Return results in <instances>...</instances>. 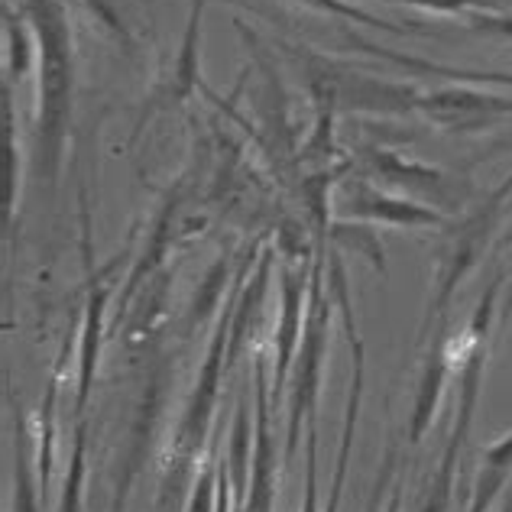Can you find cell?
<instances>
[{"label":"cell","instance_id":"6da1fadb","mask_svg":"<svg viewBox=\"0 0 512 512\" xmlns=\"http://www.w3.org/2000/svg\"><path fill=\"white\" fill-rule=\"evenodd\" d=\"M36 36L33 166L56 188L75 114V33L62 0H20Z\"/></svg>","mask_w":512,"mask_h":512},{"label":"cell","instance_id":"7a4b0ae2","mask_svg":"<svg viewBox=\"0 0 512 512\" xmlns=\"http://www.w3.org/2000/svg\"><path fill=\"white\" fill-rule=\"evenodd\" d=\"M509 198H512V175L496 188H490L487 198L477 201L467 214L451 218L444 224V237L438 247V260H435V279H431L428 308H425V318L419 328V344L428 341L431 328L444 325L457 289L464 286V279L474 273L477 263L483 260V253H487Z\"/></svg>","mask_w":512,"mask_h":512},{"label":"cell","instance_id":"3957f363","mask_svg":"<svg viewBox=\"0 0 512 512\" xmlns=\"http://www.w3.org/2000/svg\"><path fill=\"white\" fill-rule=\"evenodd\" d=\"M331 231L315 234V266H312V286H308V305H305V328L302 344L295 354L292 373H289V425H286V464H292L299 451L302 422L315 419L318 409V389H321V370H325L328 354V328H331V292L325 276V247Z\"/></svg>","mask_w":512,"mask_h":512},{"label":"cell","instance_id":"277c9868","mask_svg":"<svg viewBox=\"0 0 512 512\" xmlns=\"http://www.w3.org/2000/svg\"><path fill=\"white\" fill-rule=\"evenodd\" d=\"M357 169L363 179L376 182L386 192L406 195L422 201V205L435 208L448 218H457L467 201H470V182L461 175H451L438 166L419 163L412 156H402L389 146H360L357 150Z\"/></svg>","mask_w":512,"mask_h":512},{"label":"cell","instance_id":"5b68a950","mask_svg":"<svg viewBox=\"0 0 512 512\" xmlns=\"http://www.w3.org/2000/svg\"><path fill=\"white\" fill-rule=\"evenodd\" d=\"M331 211L338 221H360V224H383L402 227V231H419V227H444L451 218L422 201L386 192L363 175H347L338 182L331 195Z\"/></svg>","mask_w":512,"mask_h":512},{"label":"cell","instance_id":"8992f818","mask_svg":"<svg viewBox=\"0 0 512 512\" xmlns=\"http://www.w3.org/2000/svg\"><path fill=\"white\" fill-rule=\"evenodd\" d=\"M415 114L431 127L448 133H477L512 117V94L480 91L477 85H448L435 91H419Z\"/></svg>","mask_w":512,"mask_h":512},{"label":"cell","instance_id":"52a82bcc","mask_svg":"<svg viewBox=\"0 0 512 512\" xmlns=\"http://www.w3.org/2000/svg\"><path fill=\"white\" fill-rule=\"evenodd\" d=\"M312 266H315V256H308V260H302L299 266L279 269V325H276V373H273L276 399L282 389L289 386L292 363H295V354H299V344H302V328H305L302 308L308 305Z\"/></svg>","mask_w":512,"mask_h":512},{"label":"cell","instance_id":"ba28073f","mask_svg":"<svg viewBox=\"0 0 512 512\" xmlns=\"http://www.w3.org/2000/svg\"><path fill=\"white\" fill-rule=\"evenodd\" d=\"M205 7H208V0H192V10H188V23H185L179 52H175V59H172V69L166 72L163 82L156 85L150 104L143 107L137 133L146 127V120L156 111L192 101V94L201 88V20H205Z\"/></svg>","mask_w":512,"mask_h":512},{"label":"cell","instance_id":"9c48e42d","mask_svg":"<svg viewBox=\"0 0 512 512\" xmlns=\"http://www.w3.org/2000/svg\"><path fill=\"white\" fill-rule=\"evenodd\" d=\"M166 386H169V367H166V363H159V367L153 370V376H150V386H146V393L140 399V409H137V415H133V422H130V435H127V444H124V461H120V474H117V483H114L111 512H124L127 496H130L133 483H137L140 470L146 464V454H150V441H153V431H156V422H159V412H163Z\"/></svg>","mask_w":512,"mask_h":512},{"label":"cell","instance_id":"30bf717a","mask_svg":"<svg viewBox=\"0 0 512 512\" xmlns=\"http://www.w3.org/2000/svg\"><path fill=\"white\" fill-rule=\"evenodd\" d=\"M117 260H111L104 269H91L88 260V299H85V325H82V347H78V396H75V415L82 419L91 399L94 373H98L101 357V338H104V308L111 299V269Z\"/></svg>","mask_w":512,"mask_h":512},{"label":"cell","instance_id":"8fae6325","mask_svg":"<svg viewBox=\"0 0 512 512\" xmlns=\"http://www.w3.org/2000/svg\"><path fill=\"white\" fill-rule=\"evenodd\" d=\"M448 370H451L448 341L438 338L428 350L422 380H419V389H415L412 419H409V444H419L425 438V431L431 428V422H435L438 406H441V393H444V380H448Z\"/></svg>","mask_w":512,"mask_h":512},{"label":"cell","instance_id":"7c38bea8","mask_svg":"<svg viewBox=\"0 0 512 512\" xmlns=\"http://www.w3.org/2000/svg\"><path fill=\"white\" fill-rule=\"evenodd\" d=\"M354 46H360L363 52H370V56H376V59H386V62H393V65H402V69L425 72V75H441V78H451V82H457V85H503V88H512V72L457 69V65H441V62H428V59L402 56V52L373 46V43H363V39H357V36H354Z\"/></svg>","mask_w":512,"mask_h":512},{"label":"cell","instance_id":"4fadbf2b","mask_svg":"<svg viewBox=\"0 0 512 512\" xmlns=\"http://www.w3.org/2000/svg\"><path fill=\"white\" fill-rule=\"evenodd\" d=\"M4 85L17 88L26 75L36 69V36L33 26L26 20V13L17 10L13 13L10 0H4Z\"/></svg>","mask_w":512,"mask_h":512},{"label":"cell","instance_id":"5bb4252c","mask_svg":"<svg viewBox=\"0 0 512 512\" xmlns=\"http://www.w3.org/2000/svg\"><path fill=\"white\" fill-rule=\"evenodd\" d=\"M512 474V431L500 441H493L480 454V474L474 490H470V509L467 512H487L493 500L506 490Z\"/></svg>","mask_w":512,"mask_h":512},{"label":"cell","instance_id":"9a60e30c","mask_svg":"<svg viewBox=\"0 0 512 512\" xmlns=\"http://www.w3.org/2000/svg\"><path fill=\"white\" fill-rule=\"evenodd\" d=\"M253 457H250V412H247V399H237L234 409V425H231V451H227V477H231V490H234V506L237 512L247 503V490H250V477H253Z\"/></svg>","mask_w":512,"mask_h":512},{"label":"cell","instance_id":"2e32d148","mask_svg":"<svg viewBox=\"0 0 512 512\" xmlns=\"http://www.w3.org/2000/svg\"><path fill=\"white\" fill-rule=\"evenodd\" d=\"M331 240L338 250H354L357 256H367L373 269H380L386 276V253L380 237H376L373 224H360V221H338L331 227Z\"/></svg>","mask_w":512,"mask_h":512},{"label":"cell","instance_id":"e0dca14e","mask_svg":"<svg viewBox=\"0 0 512 512\" xmlns=\"http://www.w3.org/2000/svg\"><path fill=\"white\" fill-rule=\"evenodd\" d=\"M78 7L85 10V17L98 26V33L104 39H111L124 52H133V36H130V26L120 13L117 0H75Z\"/></svg>","mask_w":512,"mask_h":512},{"label":"cell","instance_id":"ac0fdd59","mask_svg":"<svg viewBox=\"0 0 512 512\" xmlns=\"http://www.w3.org/2000/svg\"><path fill=\"white\" fill-rule=\"evenodd\" d=\"M85 451H88V422L85 415L75 425V444H72V464L65 470V487H62V512H82L85 496Z\"/></svg>","mask_w":512,"mask_h":512},{"label":"cell","instance_id":"d6986e66","mask_svg":"<svg viewBox=\"0 0 512 512\" xmlns=\"http://www.w3.org/2000/svg\"><path fill=\"white\" fill-rule=\"evenodd\" d=\"M227 273H231V266H227V256H224V260L214 263L205 273V279L198 282L195 299H192V305H188V328H195V325H201V321L211 318V312L218 308L221 295H224Z\"/></svg>","mask_w":512,"mask_h":512},{"label":"cell","instance_id":"ffe728a7","mask_svg":"<svg viewBox=\"0 0 512 512\" xmlns=\"http://www.w3.org/2000/svg\"><path fill=\"white\" fill-rule=\"evenodd\" d=\"M4 137H7V227L13 224L20 195V169H17V114H13V88L4 85Z\"/></svg>","mask_w":512,"mask_h":512},{"label":"cell","instance_id":"44dd1931","mask_svg":"<svg viewBox=\"0 0 512 512\" xmlns=\"http://www.w3.org/2000/svg\"><path fill=\"white\" fill-rule=\"evenodd\" d=\"M292 4H302L315 13H325V17H341V20H350V23H363L370 26V30H386V33H406L402 26L396 23H386L380 17H373V13L360 10L357 4H350V0H292Z\"/></svg>","mask_w":512,"mask_h":512},{"label":"cell","instance_id":"7402d4cb","mask_svg":"<svg viewBox=\"0 0 512 512\" xmlns=\"http://www.w3.org/2000/svg\"><path fill=\"white\" fill-rule=\"evenodd\" d=\"M354 4V0H350ZM376 4H402V7H419L428 13H448V17H470L480 10H500L503 4L496 0H376Z\"/></svg>","mask_w":512,"mask_h":512},{"label":"cell","instance_id":"603a6c76","mask_svg":"<svg viewBox=\"0 0 512 512\" xmlns=\"http://www.w3.org/2000/svg\"><path fill=\"white\" fill-rule=\"evenodd\" d=\"M467 20V30H474L480 36H490V39H506L512 43V7H500V10H480V13H470Z\"/></svg>","mask_w":512,"mask_h":512},{"label":"cell","instance_id":"cb8c5ba5","mask_svg":"<svg viewBox=\"0 0 512 512\" xmlns=\"http://www.w3.org/2000/svg\"><path fill=\"white\" fill-rule=\"evenodd\" d=\"M305 506L302 512H318V419L308 422L305 438Z\"/></svg>","mask_w":512,"mask_h":512},{"label":"cell","instance_id":"d4e9b609","mask_svg":"<svg viewBox=\"0 0 512 512\" xmlns=\"http://www.w3.org/2000/svg\"><path fill=\"white\" fill-rule=\"evenodd\" d=\"M512 240V234H509ZM512 321V279L506 282V292H503V299H500V328H506Z\"/></svg>","mask_w":512,"mask_h":512},{"label":"cell","instance_id":"484cf974","mask_svg":"<svg viewBox=\"0 0 512 512\" xmlns=\"http://www.w3.org/2000/svg\"><path fill=\"white\" fill-rule=\"evenodd\" d=\"M402 490H406V483L396 480V483H393V490H389V503H386L383 512H402Z\"/></svg>","mask_w":512,"mask_h":512},{"label":"cell","instance_id":"4316f807","mask_svg":"<svg viewBox=\"0 0 512 512\" xmlns=\"http://www.w3.org/2000/svg\"><path fill=\"white\" fill-rule=\"evenodd\" d=\"M500 512H512V493L503 500V509H500Z\"/></svg>","mask_w":512,"mask_h":512}]
</instances>
